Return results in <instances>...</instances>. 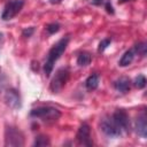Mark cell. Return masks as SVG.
Instances as JSON below:
<instances>
[{"instance_id":"6da1fadb","label":"cell","mask_w":147,"mask_h":147,"mask_svg":"<svg viewBox=\"0 0 147 147\" xmlns=\"http://www.w3.org/2000/svg\"><path fill=\"white\" fill-rule=\"evenodd\" d=\"M69 36H65L63 38H61L57 42H55L53 45V47L49 49V52L47 53V56H46V61H45V64H44V72H45V76L48 77L54 68V64L55 62L61 57V55L63 54V52L65 51L68 44H69Z\"/></svg>"},{"instance_id":"7a4b0ae2","label":"cell","mask_w":147,"mask_h":147,"mask_svg":"<svg viewBox=\"0 0 147 147\" xmlns=\"http://www.w3.org/2000/svg\"><path fill=\"white\" fill-rule=\"evenodd\" d=\"M30 116L34 118H39L42 122L51 123V122H56L61 117V111L57 108L51 106H40L33 108L30 111Z\"/></svg>"},{"instance_id":"3957f363","label":"cell","mask_w":147,"mask_h":147,"mask_svg":"<svg viewBox=\"0 0 147 147\" xmlns=\"http://www.w3.org/2000/svg\"><path fill=\"white\" fill-rule=\"evenodd\" d=\"M70 76V71L67 67H62L60 69L56 70L54 77L51 80L49 84V90L52 93H59L62 91V88L64 87V85L67 84L68 79Z\"/></svg>"},{"instance_id":"277c9868","label":"cell","mask_w":147,"mask_h":147,"mask_svg":"<svg viewBox=\"0 0 147 147\" xmlns=\"http://www.w3.org/2000/svg\"><path fill=\"white\" fill-rule=\"evenodd\" d=\"M100 130L108 137L111 138H117L122 134V130L121 127L117 125V123L115 122V119L113 118V116H103L100 119Z\"/></svg>"},{"instance_id":"5b68a950","label":"cell","mask_w":147,"mask_h":147,"mask_svg":"<svg viewBox=\"0 0 147 147\" xmlns=\"http://www.w3.org/2000/svg\"><path fill=\"white\" fill-rule=\"evenodd\" d=\"M23 144H24V138L22 132L14 126H8L5 132V145L18 147V146H23Z\"/></svg>"},{"instance_id":"8992f818","label":"cell","mask_w":147,"mask_h":147,"mask_svg":"<svg viewBox=\"0 0 147 147\" xmlns=\"http://www.w3.org/2000/svg\"><path fill=\"white\" fill-rule=\"evenodd\" d=\"M23 6H24V0H10L9 2L6 3L3 11L1 14V18L3 21L11 20L13 17H15L21 11Z\"/></svg>"},{"instance_id":"52a82bcc","label":"cell","mask_w":147,"mask_h":147,"mask_svg":"<svg viewBox=\"0 0 147 147\" xmlns=\"http://www.w3.org/2000/svg\"><path fill=\"white\" fill-rule=\"evenodd\" d=\"M76 139L80 145H84V146H92L93 145V141L91 138V129H90L88 124L83 123L79 126L77 134H76Z\"/></svg>"},{"instance_id":"ba28073f","label":"cell","mask_w":147,"mask_h":147,"mask_svg":"<svg viewBox=\"0 0 147 147\" xmlns=\"http://www.w3.org/2000/svg\"><path fill=\"white\" fill-rule=\"evenodd\" d=\"M111 116L115 119V122L117 123V125L121 127L122 131H126V132L130 131V117L124 109L115 110V113Z\"/></svg>"},{"instance_id":"9c48e42d","label":"cell","mask_w":147,"mask_h":147,"mask_svg":"<svg viewBox=\"0 0 147 147\" xmlns=\"http://www.w3.org/2000/svg\"><path fill=\"white\" fill-rule=\"evenodd\" d=\"M5 101L10 108H20L21 107V96L16 90H8L5 94Z\"/></svg>"},{"instance_id":"30bf717a","label":"cell","mask_w":147,"mask_h":147,"mask_svg":"<svg viewBox=\"0 0 147 147\" xmlns=\"http://www.w3.org/2000/svg\"><path fill=\"white\" fill-rule=\"evenodd\" d=\"M136 131L137 133L142 137V138H146L147 137V117H146V114L145 111H142L136 119Z\"/></svg>"},{"instance_id":"8fae6325","label":"cell","mask_w":147,"mask_h":147,"mask_svg":"<svg viewBox=\"0 0 147 147\" xmlns=\"http://www.w3.org/2000/svg\"><path fill=\"white\" fill-rule=\"evenodd\" d=\"M114 87L116 88V91H118L121 93H126L130 91L131 80L127 77H119L118 79H116L114 82Z\"/></svg>"},{"instance_id":"7c38bea8","label":"cell","mask_w":147,"mask_h":147,"mask_svg":"<svg viewBox=\"0 0 147 147\" xmlns=\"http://www.w3.org/2000/svg\"><path fill=\"white\" fill-rule=\"evenodd\" d=\"M136 55H137V54H136V51H134V48H131V49L126 51V52L123 54V56L121 57V60H119L118 64H119L121 67H126V65L131 64Z\"/></svg>"},{"instance_id":"4fadbf2b","label":"cell","mask_w":147,"mask_h":147,"mask_svg":"<svg viewBox=\"0 0 147 147\" xmlns=\"http://www.w3.org/2000/svg\"><path fill=\"white\" fill-rule=\"evenodd\" d=\"M92 61V56L88 52H82L79 53L78 57H77V64L80 65V67H86L91 63Z\"/></svg>"},{"instance_id":"5bb4252c","label":"cell","mask_w":147,"mask_h":147,"mask_svg":"<svg viewBox=\"0 0 147 147\" xmlns=\"http://www.w3.org/2000/svg\"><path fill=\"white\" fill-rule=\"evenodd\" d=\"M85 86H86V88H87L88 91H93V90H95V88L99 86V75H96V74L91 75V76L86 79V82H85Z\"/></svg>"},{"instance_id":"9a60e30c","label":"cell","mask_w":147,"mask_h":147,"mask_svg":"<svg viewBox=\"0 0 147 147\" xmlns=\"http://www.w3.org/2000/svg\"><path fill=\"white\" fill-rule=\"evenodd\" d=\"M49 139L48 137L46 136H38L36 137V140L33 142V146H37V147H40V146H49Z\"/></svg>"},{"instance_id":"2e32d148","label":"cell","mask_w":147,"mask_h":147,"mask_svg":"<svg viewBox=\"0 0 147 147\" xmlns=\"http://www.w3.org/2000/svg\"><path fill=\"white\" fill-rule=\"evenodd\" d=\"M134 51H136V54L138 55H141V56H145L146 55V51H147V46L145 42H138L133 46Z\"/></svg>"},{"instance_id":"e0dca14e","label":"cell","mask_w":147,"mask_h":147,"mask_svg":"<svg viewBox=\"0 0 147 147\" xmlns=\"http://www.w3.org/2000/svg\"><path fill=\"white\" fill-rule=\"evenodd\" d=\"M146 78L144 75H138L133 82V85L137 87V88H144L146 86Z\"/></svg>"},{"instance_id":"ac0fdd59","label":"cell","mask_w":147,"mask_h":147,"mask_svg":"<svg viewBox=\"0 0 147 147\" xmlns=\"http://www.w3.org/2000/svg\"><path fill=\"white\" fill-rule=\"evenodd\" d=\"M46 30H47V32L49 34H53V33H55V32H57L60 30V24L59 23H51V24H48L46 26Z\"/></svg>"},{"instance_id":"d6986e66","label":"cell","mask_w":147,"mask_h":147,"mask_svg":"<svg viewBox=\"0 0 147 147\" xmlns=\"http://www.w3.org/2000/svg\"><path fill=\"white\" fill-rule=\"evenodd\" d=\"M110 42H111V39H109V38H106V39L101 40V41H100V44H99L98 51H99V52H103V51H105V49L110 45Z\"/></svg>"},{"instance_id":"ffe728a7","label":"cell","mask_w":147,"mask_h":147,"mask_svg":"<svg viewBox=\"0 0 147 147\" xmlns=\"http://www.w3.org/2000/svg\"><path fill=\"white\" fill-rule=\"evenodd\" d=\"M33 31H34V28H33V26H31V28L24 29V30H23V32H22V34H23V37L29 38V37H31V34L33 33Z\"/></svg>"},{"instance_id":"44dd1931","label":"cell","mask_w":147,"mask_h":147,"mask_svg":"<svg viewBox=\"0 0 147 147\" xmlns=\"http://www.w3.org/2000/svg\"><path fill=\"white\" fill-rule=\"evenodd\" d=\"M105 7H106L107 13H109V14H114V8H113V6H111V3H110L109 1H107V2L105 3Z\"/></svg>"},{"instance_id":"7402d4cb","label":"cell","mask_w":147,"mask_h":147,"mask_svg":"<svg viewBox=\"0 0 147 147\" xmlns=\"http://www.w3.org/2000/svg\"><path fill=\"white\" fill-rule=\"evenodd\" d=\"M92 3H94V5H102L103 1H102V0H93Z\"/></svg>"},{"instance_id":"603a6c76","label":"cell","mask_w":147,"mask_h":147,"mask_svg":"<svg viewBox=\"0 0 147 147\" xmlns=\"http://www.w3.org/2000/svg\"><path fill=\"white\" fill-rule=\"evenodd\" d=\"M62 0H51V2L52 3H59V2H61Z\"/></svg>"},{"instance_id":"cb8c5ba5","label":"cell","mask_w":147,"mask_h":147,"mask_svg":"<svg viewBox=\"0 0 147 147\" xmlns=\"http://www.w3.org/2000/svg\"><path fill=\"white\" fill-rule=\"evenodd\" d=\"M126 1H130V0H118V3H124Z\"/></svg>"},{"instance_id":"d4e9b609","label":"cell","mask_w":147,"mask_h":147,"mask_svg":"<svg viewBox=\"0 0 147 147\" xmlns=\"http://www.w3.org/2000/svg\"><path fill=\"white\" fill-rule=\"evenodd\" d=\"M0 37H1V34H0Z\"/></svg>"}]
</instances>
